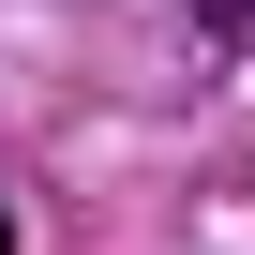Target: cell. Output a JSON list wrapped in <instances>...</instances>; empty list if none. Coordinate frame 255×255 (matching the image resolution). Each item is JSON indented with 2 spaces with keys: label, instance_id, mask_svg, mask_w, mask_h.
Masks as SVG:
<instances>
[{
  "label": "cell",
  "instance_id": "2",
  "mask_svg": "<svg viewBox=\"0 0 255 255\" xmlns=\"http://www.w3.org/2000/svg\"><path fill=\"white\" fill-rule=\"evenodd\" d=\"M0 255H15V210H0Z\"/></svg>",
  "mask_w": 255,
  "mask_h": 255
},
{
  "label": "cell",
  "instance_id": "1",
  "mask_svg": "<svg viewBox=\"0 0 255 255\" xmlns=\"http://www.w3.org/2000/svg\"><path fill=\"white\" fill-rule=\"evenodd\" d=\"M195 30H210V45H255V0H210Z\"/></svg>",
  "mask_w": 255,
  "mask_h": 255
}]
</instances>
